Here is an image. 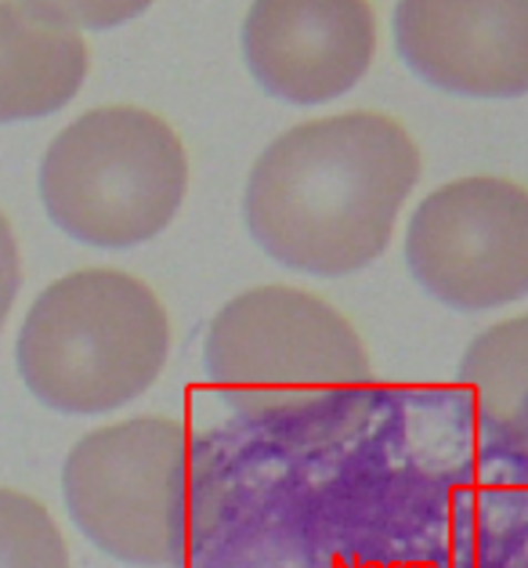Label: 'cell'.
<instances>
[{
	"mask_svg": "<svg viewBox=\"0 0 528 568\" xmlns=\"http://www.w3.org/2000/svg\"><path fill=\"white\" fill-rule=\"evenodd\" d=\"M171 352V323L152 286L116 268L54 280L26 312L19 373L59 413L91 417L145 395Z\"/></svg>",
	"mask_w": 528,
	"mask_h": 568,
	"instance_id": "obj_3",
	"label": "cell"
},
{
	"mask_svg": "<svg viewBox=\"0 0 528 568\" xmlns=\"http://www.w3.org/2000/svg\"><path fill=\"white\" fill-rule=\"evenodd\" d=\"M406 265L430 297L485 312L528 290V196L507 178H460L413 211Z\"/></svg>",
	"mask_w": 528,
	"mask_h": 568,
	"instance_id": "obj_6",
	"label": "cell"
},
{
	"mask_svg": "<svg viewBox=\"0 0 528 568\" xmlns=\"http://www.w3.org/2000/svg\"><path fill=\"white\" fill-rule=\"evenodd\" d=\"M395 48L427 84L467 99H518L528 91V4L395 8Z\"/></svg>",
	"mask_w": 528,
	"mask_h": 568,
	"instance_id": "obj_8",
	"label": "cell"
},
{
	"mask_svg": "<svg viewBox=\"0 0 528 568\" xmlns=\"http://www.w3.org/2000/svg\"><path fill=\"white\" fill-rule=\"evenodd\" d=\"M460 384L475 398L485 435L521 453L528 427V318H507L470 341L460 363Z\"/></svg>",
	"mask_w": 528,
	"mask_h": 568,
	"instance_id": "obj_10",
	"label": "cell"
},
{
	"mask_svg": "<svg viewBox=\"0 0 528 568\" xmlns=\"http://www.w3.org/2000/svg\"><path fill=\"white\" fill-rule=\"evenodd\" d=\"M0 568H69V550L48 507L0 489Z\"/></svg>",
	"mask_w": 528,
	"mask_h": 568,
	"instance_id": "obj_11",
	"label": "cell"
},
{
	"mask_svg": "<svg viewBox=\"0 0 528 568\" xmlns=\"http://www.w3.org/2000/svg\"><path fill=\"white\" fill-rule=\"evenodd\" d=\"M211 384L250 413H283L373 381L355 326L297 286H254L211 318L203 344Z\"/></svg>",
	"mask_w": 528,
	"mask_h": 568,
	"instance_id": "obj_5",
	"label": "cell"
},
{
	"mask_svg": "<svg viewBox=\"0 0 528 568\" xmlns=\"http://www.w3.org/2000/svg\"><path fill=\"white\" fill-rule=\"evenodd\" d=\"M377 51V16L363 0H272L243 19V54L283 102L323 105L352 91Z\"/></svg>",
	"mask_w": 528,
	"mask_h": 568,
	"instance_id": "obj_7",
	"label": "cell"
},
{
	"mask_svg": "<svg viewBox=\"0 0 528 568\" xmlns=\"http://www.w3.org/2000/svg\"><path fill=\"white\" fill-rule=\"evenodd\" d=\"M62 493L94 547L142 568H182L217 515L211 449L166 417L83 435L65 456Z\"/></svg>",
	"mask_w": 528,
	"mask_h": 568,
	"instance_id": "obj_2",
	"label": "cell"
},
{
	"mask_svg": "<svg viewBox=\"0 0 528 568\" xmlns=\"http://www.w3.org/2000/svg\"><path fill=\"white\" fill-rule=\"evenodd\" d=\"M19 286H22L19 243H16V232L8 225V217L0 214V329H4V318L19 297Z\"/></svg>",
	"mask_w": 528,
	"mask_h": 568,
	"instance_id": "obj_12",
	"label": "cell"
},
{
	"mask_svg": "<svg viewBox=\"0 0 528 568\" xmlns=\"http://www.w3.org/2000/svg\"><path fill=\"white\" fill-rule=\"evenodd\" d=\"M149 4H59L62 19L73 26V30H99V26H116V22H128L134 16H142Z\"/></svg>",
	"mask_w": 528,
	"mask_h": 568,
	"instance_id": "obj_13",
	"label": "cell"
},
{
	"mask_svg": "<svg viewBox=\"0 0 528 568\" xmlns=\"http://www.w3.org/2000/svg\"><path fill=\"white\" fill-rule=\"evenodd\" d=\"M88 77V40L59 4H0V123L59 113Z\"/></svg>",
	"mask_w": 528,
	"mask_h": 568,
	"instance_id": "obj_9",
	"label": "cell"
},
{
	"mask_svg": "<svg viewBox=\"0 0 528 568\" xmlns=\"http://www.w3.org/2000/svg\"><path fill=\"white\" fill-rule=\"evenodd\" d=\"M420 182V149L384 113H341L280 134L246 178V229L268 257L308 275H352L392 243Z\"/></svg>",
	"mask_w": 528,
	"mask_h": 568,
	"instance_id": "obj_1",
	"label": "cell"
},
{
	"mask_svg": "<svg viewBox=\"0 0 528 568\" xmlns=\"http://www.w3.org/2000/svg\"><path fill=\"white\" fill-rule=\"evenodd\" d=\"M189 156L163 116L102 105L51 138L40 163V200L69 240L128 251L160 235L182 211Z\"/></svg>",
	"mask_w": 528,
	"mask_h": 568,
	"instance_id": "obj_4",
	"label": "cell"
}]
</instances>
